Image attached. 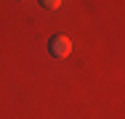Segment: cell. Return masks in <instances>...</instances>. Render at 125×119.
<instances>
[{"instance_id":"cell-1","label":"cell","mask_w":125,"mask_h":119,"mask_svg":"<svg viewBox=\"0 0 125 119\" xmlns=\"http://www.w3.org/2000/svg\"><path fill=\"white\" fill-rule=\"evenodd\" d=\"M48 53L53 58H67V56H72V40H69L67 34H53L48 40Z\"/></svg>"},{"instance_id":"cell-2","label":"cell","mask_w":125,"mask_h":119,"mask_svg":"<svg viewBox=\"0 0 125 119\" xmlns=\"http://www.w3.org/2000/svg\"><path fill=\"white\" fill-rule=\"evenodd\" d=\"M40 5H43V8H48V11H56V8L61 5V0H40Z\"/></svg>"}]
</instances>
